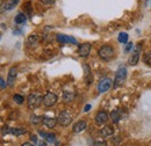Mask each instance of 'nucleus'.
I'll return each instance as SVG.
<instances>
[{"label":"nucleus","mask_w":151,"mask_h":146,"mask_svg":"<svg viewBox=\"0 0 151 146\" xmlns=\"http://www.w3.org/2000/svg\"><path fill=\"white\" fill-rule=\"evenodd\" d=\"M94 146H107L106 142H95Z\"/></svg>","instance_id":"cd10ccee"},{"label":"nucleus","mask_w":151,"mask_h":146,"mask_svg":"<svg viewBox=\"0 0 151 146\" xmlns=\"http://www.w3.org/2000/svg\"><path fill=\"white\" fill-rule=\"evenodd\" d=\"M30 139H32V142H33V143H34V144H37V137H36V136H32V138H30Z\"/></svg>","instance_id":"7c9ffc66"},{"label":"nucleus","mask_w":151,"mask_h":146,"mask_svg":"<svg viewBox=\"0 0 151 146\" xmlns=\"http://www.w3.org/2000/svg\"><path fill=\"white\" fill-rule=\"evenodd\" d=\"M17 74H18V70L17 67H12L8 72V78H7V85L8 86H13L14 84V80L17 78Z\"/></svg>","instance_id":"4468645a"},{"label":"nucleus","mask_w":151,"mask_h":146,"mask_svg":"<svg viewBox=\"0 0 151 146\" xmlns=\"http://www.w3.org/2000/svg\"><path fill=\"white\" fill-rule=\"evenodd\" d=\"M29 120H30V122H32L33 124H40V123H42L43 116H36V115H32Z\"/></svg>","instance_id":"412c9836"},{"label":"nucleus","mask_w":151,"mask_h":146,"mask_svg":"<svg viewBox=\"0 0 151 146\" xmlns=\"http://www.w3.org/2000/svg\"><path fill=\"white\" fill-rule=\"evenodd\" d=\"M113 133H114L113 128L109 127V125L104 127V128L99 131V135H100L101 137H109V136H113Z\"/></svg>","instance_id":"dca6fc26"},{"label":"nucleus","mask_w":151,"mask_h":146,"mask_svg":"<svg viewBox=\"0 0 151 146\" xmlns=\"http://www.w3.org/2000/svg\"><path fill=\"white\" fill-rule=\"evenodd\" d=\"M15 23L17 24H21V23H24L26 21H27V16H26V14L24 13H19L17 16H15Z\"/></svg>","instance_id":"6ab92c4d"},{"label":"nucleus","mask_w":151,"mask_h":146,"mask_svg":"<svg viewBox=\"0 0 151 146\" xmlns=\"http://www.w3.org/2000/svg\"><path fill=\"white\" fill-rule=\"evenodd\" d=\"M57 122L59 123V125L62 127H69L72 122V116L69 111L64 110V111H60L58 117H57Z\"/></svg>","instance_id":"20e7f679"},{"label":"nucleus","mask_w":151,"mask_h":146,"mask_svg":"<svg viewBox=\"0 0 151 146\" xmlns=\"http://www.w3.org/2000/svg\"><path fill=\"white\" fill-rule=\"evenodd\" d=\"M112 86H113L112 79H109V78H104V79H101V80L99 81V84H98V91H99V93H105V92L108 91Z\"/></svg>","instance_id":"423d86ee"},{"label":"nucleus","mask_w":151,"mask_h":146,"mask_svg":"<svg viewBox=\"0 0 151 146\" xmlns=\"http://www.w3.org/2000/svg\"><path fill=\"white\" fill-rule=\"evenodd\" d=\"M41 103H43V96H41L37 93H33L28 96L27 99V104H28V108L32 110L36 109L41 106Z\"/></svg>","instance_id":"f03ea898"},{"label":"nucleus","mask_w":151,"mask_h":146,"mask_svg":"<svg viewBox=\"0 0 151 146\" xmlns=\"http://www.w3.org/2000/svg\"><path fill=\"white\" fill-rule=\"evenodd\" d=\"M42 123L49 129H54L56 127V124L58 123L56 118L54 117H48V116H43V120H42Z\"/></svg>","instance_id":"9b49d317"},{"label":"nucleus","mask_w":151,"mask_h":146,"mask_svg":"<svg viewBox=\"0 0 151 146\" xmlns=\"http://www.w3.org/2000/svg\"><path fill=\"white\" fill-rule=\"evenodd\" d=\"M57 41L59 43H71V44H78L77 39L75 37L69 36V35H64V34H58L57 35Z\"/></svg>","instance_id":"9d476101"},{"label":"nucleus","mask_w":151,"mask_h":146,"mask_svg":"<svg viewBox=\"0 0 151 146\" xmlns=\"http://www.w3.org/2000/svg\"><path fill=\"white\" fill-rule=\"evenodd\" d=\"M143 62H144V64L151 66V51L144 52V55H143Z\"/></svg>","instance_id":"4be33fe9"},{"label":"nucleus","mask_w":151,"mask_h":146,"mask_svg":"<svg viewBox=\"0 0 151 146\" xmlns=\"http://www.w3.org/2000/svg\"><path fill=\"white\" fill-rule=\"evenodd\" d=\"M90 109H91V106H90V104H86L85 108H84V111H88Z\"/></svg>","instance_id":"473e14b6"},{"label":"nucleus","mask_w":151,"mask_h":146,"mask_svg":"<svg viewBox=\"0 0 151 146\" xmlns=\"http://www.w3.org/2000/svg\"><path fill=\"white\" fill-rule=\"evenodd\" d=\"M42 4H44V5H51V4H54L55 2V0H40Z\"/></svg>","instance_id":"bb28decb"},{"label":"nucleus","mask_w":151,"mask_h":146,"mask_svg":"<svg viewBox=\"0 0 151 146\" xmlns=\"http://www.w3.org/2000/svg\"><path fill=\"white\" fill-rule=\"evenodd\" d=\"M73 99H75V93H72V92H64L63 93V100H64V102L69 103V102L73 101Z\"/></svg>","instance_id":"f3484780"},{"label":"nucleus","mask_w":151,"mask_h":146,"mask_svg":"<svg viewBox=\"0 0 151 146\" xmlns=\"http://www.w3.org/2000/svg\"><path fill=\"white\" fill-rule=\"evenodd\" d=\"M126 79H127V69L124 66H120L119 70L116 71V74H115V80H114L113 87L117 88V87L122 86L124 84Z\"/></svg>","instance_id":"f257e3e1"},{"label":"nucleus","mask_w":151,"mask_h":146,"mask_svg":"<svg viewBox=\"0 0 151 146\" xmlns=\"http://www.w3.org/2000/svg\"><path fill=\"white\" fill-rule=\"evenodd\" d=\"M27 42H28L29 45L33 47V45H35L38 42V36L37 35H30V36L28 37V41H27Z\"/></svg>","instance_id":"5701e85b"},{"label":"nucleus","mask_w":151,"mask_h":146,"mask_svg":"<svg viewBox=\"0 0 151 146\" xmlns=\"http://www.w3.org/2000/svg\"><path fill=\"white\" fill-rule=\"evenodd\" d=\"M86 127H87V124H86L85 121H78L75 125H73L72 130H73L75 133H80V132H83L86 129Z\"/></svg>","instance_id":"2eb2a0df"},{"label":"nucleus","mask_w":151,"mask_h":146,"mask_svg":"<svg viewBox=\"0 0 151 146\" xmlns=\"http://www.w3.org/2000/svg\"><path fill=\"white\" fill-rule=\"evenodd\" d=\"M38 135H40L43 139H45V142H48V143H51V144L56 143V136H55L54 133H48V132L38 131Z\"/></svg>","instance_id":"ddd939ff"},{"label":"nucleus","mask_w":151,"mask_h":146,"mask_svg":"<svg viewBox=\"0 0 151 146\" xmlns=\"http://www.w3.org/2000/svg\"><path fill=\"white\" fill-rule=\"evenodd\" d=\"M36 146H47V143L44 140H40V142H37Z\"/></svg>","instance_id":"c85d7f7f"},{"label":"nucleus","mask_w":151,"mask_h":146,"mask_svg":"<svg viewBox=\"0 0 151 146\" xmlns=\"http://www.w3.org/2000/svg\"><path fill=\"white\" fill-rule=\"evenodd\" d=\"M99 57L105 60V62H108L111 59H113L114 57V49L111 45H102L100 49H99Z\"/></svg>","instance_id":"7ed1b4c3"},{"label":"nucleus","mask_w":151,"mask_h":146,"mask_svg":"<svg viewBox=\"0 0 151 146\" xmlns=\"http://www.w3.org/2000/svg\"><path fill=\"white\" fill-rule=\"evenodd\" d=\"M139 50H141V44L139 45H137V48L134 50V52L132 54V56L129 57V65H132V66H135V65H137V63H138V60H139Z\"/></svg>","instance_id":"1a4fd4ad"},{"label":"nucleus","mask_w":151,"mask_h":146,"mask_svg":"<svg viewBox=\"0 0 151 146\" xmlns=\"http://www.w3.org/2000/svg\"><path fill=\"white\" fill-rule=\"evenodd\" d=\"M57 100H58V97H57V95L55 93L48 92V93L43 96V104H44L45 107H52V106L56 104Z\"/></svg>","instance_id":"39448f33"},{"label":"nucleus","mask_w":151,"mask_h":146,"mask_svg":"<svg viewBox=\"0 0 151 146\" xmlns=\"http://www.w3.org/2000/svg\"><path fill=\"white\" fill-rule=\"evenodd\" d=\"M91 48H92V45L90 43L80 44L79 48H78V55L80 56V57H87V56L90 55V52H91Z\"/></svg>","instance_id":"0eeeda50"},{"label":"nucleus","mask_w":151,"mask_h":146,"mask_svg":"<svg viewBox=\"0 0 151 146\" xmlns=\"http://www.w3.org/2000/svg\"><path fill=\"white\" fill-rule=\"evenodd\" d=\"M111 118L114 123H117L120 120H121V114H120V110H113L111 112Z\"/></svg>","instance_id":"a211bd4d"},{"label":"nucleus","mask_w":151,"mask_h":146,"mask_svg":"<svg viewBox=\"0 0 151 146\" xmlns=\"http://www.w3.org/2000/svg\"><path fill=\"white\" fill-rule=\"evenodd\" d=\"M19 1H20V0H11L8 4L4 5L5 11H11V9H13V7H15V6L19 4Z\"/></svg>","instance_id":"aec40b11"},{"label":"nucleus","mask_w":151,"mask_h":146,"mask_svg":"<svg viewBox=\"0 0 151 146\" xmlns=\"http://www.w3.org/2000/svg\"><path fill=\"white\" fill-rule=\"evenodd\" d=\"M113 143L115 144V145H116V144H119V143H120V137H114Z\"/></svg>","instance_id":"c756f323"},{"label":"nucleus","mask_w":151,"mask_h":146,"mask_svg":"<svg viewBox=\"0 0 151 146\" xmlns=\"http://www.w3.org/2000/svg\"><path fill=\"white\" fill-rule=\"evenodd\" d=\"M132 49V42H129V43L127 44V47L124 48V52H129Z\"/></svg>","instance_id":"a878e982"},{"label":"nucleus","mask_w":151,"mask_h":146,"mask_svg":"<svg viewBox=\"0 0 151 146\" xmlns=\"http://www.w3.org/2000/svg\"><path fill=\"white\" fill-rule=\"evenodd\" d=\"M83 69H84V73H85L84 77H85V81H86V84H87V85H91V82H92V80H93L91 67H90L87 64H84Z\"/></svg>","instance_id":"f8f14e48"},{"label":"nucleus","mask_w":151,"mask_h":146,"mask_svg":"<svg viewBox=\"0 0 151 146\" xmlns=\"http://www.w3.org/2000/svg\"><path fill=\"white\" fill-rule=\"evenodd\" d=\"M0 86H1V87H6V84L4 82V80H2L1 78H0Z\"/></svg>","instance_id":"2f4dec72"},{"label":"nucleus","mask_w":151,"mask_h":146,"mask_svg":"<svg viewBox=\"0 0 151 146\" xmlns=\"http://www.w3.org/2000/svg\"><path fill=\"white\" fill-rule=\"evenodd\" d=\"M21 146H34L33 144H30V143H24V144H22Z\"/></svg>","instance_id":"72a5a7b5"},{"label":"nucleus","mask_w":151,"mask_h":146,"mask_svg":"<svg viewBox=\"0 0 151 146\" xmlns=\"http://www.w3.org/2000/svg\"><path fill=\"white\" fill-rule=\"evenodd\" d=\"M117 38H119L120 43H127L128 42V34L127 33H120Z\"/></svg>","instance_id":"b1692460"},{"label":"nucleus","mask_w":151,"mask_h":146,"mask_svg":"<svg viewBox=\"0 0 151 146\" xmlns=\"http://www.w3.org/2000/svg\"><path fill=\"white\" fill-rule=\"evenodd\" d=\"M13 99H14V101H15L18 104H22V103L24 102V97H23L22 95H20V94H15V95L13 96Z\"/></svg>","instance_id":"393cba45"},{"label":"nucleus","mask_w":151,"mask_h":146,"mask_svg":"<svg viewBox=\"0 0 151 146\" xmlns=\"http://www.w3.org/2000/svg\"><path fill=\"white\" fill-rule=\"evenodd\" d=\"M107 121H108V114L106 111L101 110V111H99L96 114V116H95V123L98 125H102V124L107 123Z\"/></svg>","instance_id":"6e6552de"}]
</instances>
